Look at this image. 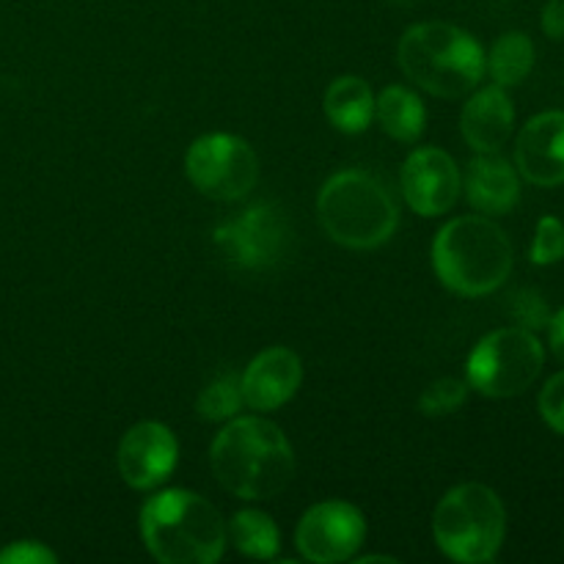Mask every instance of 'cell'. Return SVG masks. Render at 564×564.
I'll return each mask as SVG.
<instances>
[{"label": "cell", "mask_w": 564, "mask_h": 564, "mask_svg": "<svg viewBox=\"0 0 564 564\" xmlns=\"http://www.w3.org/2000/svg\"><path fill=\"white\" fill-rule=\"evenodd\" d=\"M215 479L231 496L264 501L284 494L295 477V452L273 422L259 416L229 419L209 449Z\"/></svg>", "instance_id": "6da1fadb"}, {"label": "cell", "mask_w": 564, "mask_h": 564, "mask_svg": "<svg viewBox=\"0 0 564 564\" xmlns=\"http://www.w3.org/2000/svg\"><path fill=\"white\" fill-rule=\"evenodd\" d=\"M141 538L163 564H213L226 551V523L204 496L171 488L141 507Z\"/></svg>", "instance_id": "7a4b0ae2"}, {"label": "cell", "mask_w": 564, "mask_h": 564, "mask_svg": "<svg viewBox=\"0 0 564 564\" xmlns=\"http://www.w3.org/2000/svg\"><path fill=\"white\" fill-rule=\"evenodd\" d=\"M512 262L510 237L482 215L449 220L433 242L435 273L457 295H490L510 279Z\"/></svg>", "instance_id": "3957f363"}, {"label": "cell", "mask_w": 564, "mask_h": 564, "mask_svg": "<svg viewBox=\"0 0 564 564\" xmlns=\"http://www.w3.org/2000/svg\"><path fill=\"white\" fill-rule=\"evenodd\" d=\"M400 66L419 88L441 99L466 97L485 75V50L449 22H419L400 39Z\"/></svg>", "instance_id": "277c9868"}, {"label": "cell", "mask_w": 564, "mask_h": 564, "mask_svg": "<svg viewBox=\"0 0 564 564\" xmlns=\"http://www.w3.org/2000/svg\"><path fill=\"white\" fill-rule=\"evenodd\" d=\"M317 215L325 235L345 248L369 251L391 240L400 224V207L389 187L367 171H339L317 196Z\"/></svg>", "instance_id": "5b68a950"}, {"label": "cell", "mask_w": 564, "mask_h": 564, "mask_svg": "<svg viewBox=\"0 0 564 564\" xmlns=\"http://www.w3.org/2000/svg\"><path fill=\"white\" fill-rule=\"evenodd\" d=\"M507 512L496 490L488 485L466 482L452 488L438 501L433 516V534L449 560L463 564L494 562L505 543Z\"/></svg>", "instance_id": "8992f818"}, {"label": "cell", "mask_w": 564, "mask_h": 564, "mask_svg": "<svg viewBox=\"0 0 564 564\" xmlns=\"http://www.w3.org/2000/svg\"><path fill=\"white\" fill-rule=\"evenodd\" d=\"M545 350L534 330L499 328L479 339L466 364V378L479 394L507 400L532 389L543 372Z\"/></svg>", "instance_id": "52a82bcc"}, {"label": "cell", "mask_w": 564, "mask_h": 564, "mask_svg": "<svg viewBox=\"0 0 564 564\" xmlns=\"http://www.w3.org/2000/svg\"><path fill=\"white\" fill-rule=\"evenodd\" d=\"M185 174L202 196L213 202H240L257 187L259 158L246 138L209 132L187 149Z\"/></svg>", "instance_id": "ba28073f"}, {"label": "cell", "mask_w": 564, "mask_h": 564, "mask_svg": "<svg viewBox=\"0 0 564 564\" xmlns=\"http://www.w3.org/2000/svg\"><path fill=\"white\" fill-rule=\"evenodd\" d=\"M220 259L235 270H270L290 253L292 226L284 209L257 202L220 220L213 231Z\"/></svg>", "instance_id": "9c48e42d"}, {"label": "cell", "mask_w": 564, "mask_h": 564, "mask_svg": "<svg viewBox=\"0 0 564 564\" xmlns=\"http://www.w3.org/2000/svg\"><path fill=\"white\" fill-rule=\"evenodd\" d=\"M367 540V518L347 501H319L301 518L295 532L303 560L317 564L347 562Z\"/></svg>", "instance_id": "30bf717a"}, {"label": "cell", "mask_w": 564, "mask_h": 564, "mask_svg": "<svg viewBox=\"0 0 564 564\" xmlns=\"http://www.w3.org/2000/svg\"><path fill=\"white\" fill-rule=\"evenodd\" d=\"M400 182L408 207L422 218H438L449 213L457 204L463 185L452 154L438 147H424L408 154Z\"/></svg>", "instance_id": "8fae6325"}, {"label": "cell", "mask_w": 564, "mask_h": 564, "mask_svg": "<svg viewBox=\"0 0 564 564\" xmlns=\"http://www.w3.org/2000/svg\"><path fill=\"white\" fill-rule=\"evenodd\" d=\"M116 460H119L121 479L130 488L152 490L174 474L180 444L165 424L141 422L124 433Z\"/></svg>", "instance_id": "7c38bea8"}, {"label": "cell", "mask_w": 564, "mask_h": 564, "mask_svg": "<svg viewBox=\"0 0 564 564\" xmlns=\"http://www.w3.org/2000/svg\"><path fill=\"white\" fill-rule=\"evenodd\" d=\"M516 165L532 185H564V110H549L527 121L516 143Z\"/></svg>", "instance_id": "4fadbf2b"}, {"label": "cell", "mask_w": 564, "mask_h": 564, "mask_svg": "<svg viewBox=\"0 0 564 564\" xmlns=\"http://www.w3.org/2000/svg\"><path fill=\"white\" fill-rule=\"evenodd\" d=\"M303 383V364L290 347H268L242 372V400L251 411H275L297 394Z\"/></svg>", "instance_id": "5bb4252c"}, {"label": "cell", "mask_w": 564, "mask_h": 564, "mask_svg": "<svg viewBox=\"0 0 564 564\" xmlns=\"http://www.w3.org/2000/svg\"><path fill=\"white\" fill-rule=\"evenodd\" d=\"M516 127V108L501 86L479 88L466 102L460 130L474 152H501Z\"/></svg>", "instance_id": "9a60e30c"}, {"label": "cell", "mask_w": 564, "mask_h": 564, "mask_svg": "<svg viewBox=\"0 0 564 564\" xmlns=\"http://www.w3.org/2000/svg\"><path fill=\"white\" fill-rule=\"evenodd\" d=\"M466 193L474 209L485 215H507L521 198V180L510 160L499 152H479L468 163Z\"/></svg>", "instance_id": "2e32d148"}, {"label": "cell", "mask_w": 564, "mask_h": 564, "mask_svg": "<svg viewBox=\"0 0 564 564\" xmlns=\"http://www.w3.org/2000/svg\"><path fill=\"white\" fill-rule=\"evenodd\" d=\"M325 116L330 124L347 135H358L375 119V94L364 77L341 75L325 91Z\"/></svg>", "instance_id": "e0dca14e"}, {"label": "cell", "mask_w": 564, "mask_h": 564, "mask_svg": "<svg viewBox=\"0 0 564 564\" xmlns=\"http://www.w3.org/2000/svg\"><path fill=\"white\" fill-rule=\"evenodd\" d=\"M375 119L380 121L386 135L402 143H413L422 138L424 124H427V108L411 88L389 86L375 99Z\"/></svg>", "instance_id": "ac0fdd59"}, {"label": "cell", "mask_w": 564, "mask_h": 564, "mask_svg": "<svg viewBox=\"0 0 564 564\" xmlns=\"http://www.w3.org/2000/svg\"><path fill=\"white\" fill-rule=\"evenodd\" d=\"M226 543L251 560H275L281 549V534L268 512L240 510L226 523Z\"/></svg>", "instance_id": "d6986e66"}, {"label": "cell", "mask_w": 564, "mask_h": 564, "mask_svg": "<svg viewBox=\"0 0 564 564\" xmlns=\"http://www.w3.org/2000/svg\"><path fill=\"white\" fill-rule=\"evenodd\" d=\"M485 69L496 80V86L510 88L521 86L534 69V44L527 33L510 31L494 44L490 55L485 58Z\"/></svg>", "instance_id": "ffe728a7"}, {"label": "cell", "mask_w": 564, "mask_h": 564, "mask_svg": "<svg viewBox=\"0 0 564 564\" xmlns=\"http://www.w3.org/2000/svg\"><path fill=\"white\" fill-rule=\"evenodd\" d=\"M242 405H246V400H242L240 378L231 372L218 375L202 391V397L196 402L198 416L207 419V422H229V419H235L240 413Z\"/></svg>", "instance_id": "44dd1931"}, {"label": "cell", "mask_w": 564, "mask_h": 564, "mask_svg": "<svg viewBox=\"0 0 564 564\" xmlns=\"http://www.w3.org/2000/svg\"><path fill=\"white\" fill-rule=\"evenodd\" d=\"M468 400V383L457 378H441L430 383L419 397V408L424 416H449L460 411Z\"/></svg>", "instance_id": "7402d4cb"}, {"label": "cell", "mask_w": 564, "mask_h": 564, "mask_svg": "<svg viewBox=\"0 0 564 564\" xmlns=\"http://www.w3.org/2000/svg\"><path fill=\"white\" fill-rule=\"evenodd\" d=\"M564 259V224L554 215L540 218L538 231L532 240V262L545 268V264H556Z\"/></svg>", "instance_id": "603a6c76"}, {"label": "cell", "mask_w": 564, "mask_h": 564, "mask_svg": "<svg viewBox=\"0 0 564 564\" xmlns=\"http://www.w3.org/2000/svg\"><path fill=\"white\" fill-rule=\"evenodd\" d=\"M510 312L516 317V323L527 330H540L549 328L551 317L554 314L549 312V303L543 301V295L534 290H521L510 297Z\"/></svg>", "instance_id": "cb8c5ba5"}, {"label": "cell", "mask_w": 564, "mask_h": 564, "mask_svg": "<svg viewBox=\"0 0 564 564\" xmlns=\"http://www.w3.org/2000/svg\"><path fill=\"white\" fill-rule=\"evenodd\" d=\"M540 413L551 430L564 435V372L554 375L540 391Z\"/></svg>", "instance_id": "d4e9b609"}, {"label": "cell", "mask_w": 564, "mask_h": 564, "mask_svg": "<svg viewBox=\"0 0 564 564\" xmlns=\"http://www.w3.org/2000/svg\"><path fill=\"white\" fill-rule=\"evenodd\" d=\"M55 554L36 540H20L0 551V564H53Z\"/></svg>", "instance_id": "484cf974"}, {"label": "cell", "mask_w": 564, "mask_h": 564, "mask_svg": "<svg viewBox=\"0 0 564 564\" xmlns=\"http://www.w3.org/2000/svg\"><path fill=\"white\" fill-rule=\"evenodd\" d=\"M543 31L549 39H564V0H549L543 9Z\"/></svg>", "instance_id": "4316f807"}, {"label": "cell", "mask_w": 564, "mask_h": 564, "mask_svg": "<svg viewBox=\"0 0 564 564\" xmlns=\"http://www.w3.org/2000/svg\"><path fill=\"white\" fill-rule=\"evenodd\" d=\"M549 341H551V350H554V356L560 358V361H564V308L551 317Z\"/></svg>", "instance_id": "83f0119b"}, {"label": "cell", "mask_w": 564, "mask_h": 564, "mask_svg": "<svg viewBox=\"0 0 564 564\" xmlns=\"http://www.w3.org/2000/svg\"><path fill=\"white\" fill-rule=\"evenodd\" d=\"M358 564H372V562H386V564H394L391 556H361V560H356Z\"/></svg>", "instance_id": "f1b7e54d"}, {"label": "cell", "mask_w": 564, "mask_h": 564, "mask_svg": "<svg viewBox=\"0 0 564 564\" xmlns=\"http://www.w3.org/2000/svg\"><path fill=\"white\" fill-rule=\"evenodd\" d=\"M389 3H397V6H416V3H422V0H389Z\"/></svg>", "instance_id": "f546056e"}]
</instances>
